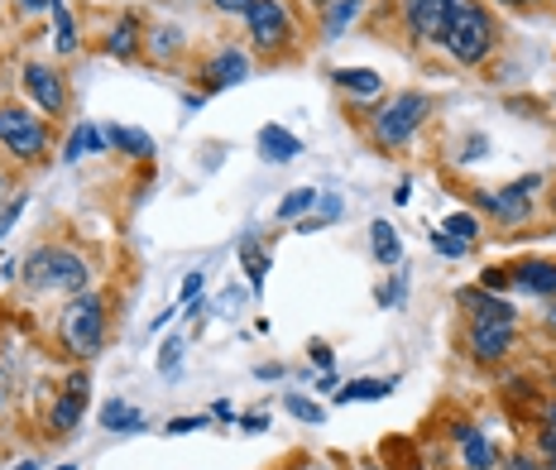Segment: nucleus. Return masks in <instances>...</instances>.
Returning a JSON list of instances; mask_svg holds the SVG:
<instances>
[{
	"mask_svg": "<svg viewBox=\"0 0 556 470\" xmlns=\"http://www.w3.org/2000/svg\"><path fill=\"white\" fill-rule=\"evenodd\" d=\"M442 49L451 63L460 67H484L490 53L500 49V29H494V15L480 5V0H451V20L442 34Z\"/></svg>",
	"mask_w": 556,
	"mask_h": 470,
	"instance_id": "f257e3e1",
	"label": "nucleus"
},
{
	"mask_svg": "<svg viewBox=\"0 0 556 470\" xmlns=\"http://www.w3.org/2000/svg\"><path fill=\"white\" fill-rule=\"evenodd\" d=\"M106 297L101 293H77L67 297L63 317H58V341H63V351L73 355V360H91V355H101V346H106Z\"/></svg>",
	"mask_w": 556,
	"mask_h": 470,
	"instance_id": "f03ea898",
	"label": "nucleus"
},
{
	"mask_svg": "<svg viewBox=\"0 0 556 470\" xmlns=\"http://www.w3.org/2000/svg\"><path fill=\"white\" fill-rule=\"evenodd\" d=\"M20 269H25V283L34 293L77 297V293L91 289V265L77 255V250H63V245H39Z\"/></svg>",
	"mask_w": 556,
	"mask_h": 470,
	"instance_id": "7ed1b4c3",
	"label": "nucleus"
},
{
	"mask_svg": "<svg viewBox=\"0 0 556 470\" xmlns=\"http://www.w3.org/2000/svg\"><path fill=\"white\" fill-rule=\"evenodd\" d=\"M427 120H432V97H427V91H393V101H384V106L375 111V120H369V140H375V149L393 154V149L408 144Z\"/></svg>",
	"mask_w": 556,
	"mask_h": 470,
	"instance_id": "20e7f679",
	"label": "nucleus"
},
{
	"mask_svg": "<svg viewBox=\"0 0 556 470\" xmlns=\"http://www.w3.org/2000/svg\"><path fill=\"white\" fill-rule=\"evenodd\" d=\"M0 149L20 164H39L49 154V120L29 106H0Z\"/></svg>",
	"mask_w": 556,
	"mask_h": 470,
	"instance_id": "39448f33",
	"label": "nucleus"
},
{
	"mask_svg": "<svg viewBox=\"0 0 556 470\" xmlns=\"http://www.w3.org/2000/svg\"><path fill=\"white\" fill-rule=\"evenodd\" d=\"M532 192H542V178L538 174L508 182L504 192H470V206H475V212H484V216H494L500 226H523L528 216H532V206H538Z\"/></svg>",
	"mask_w": 556,
	"mask_h": 470,
	"instance_id": "423d86ee",
	"label": "nucleus"
},
{
	"mask_svg": "<svg viewBox=\"0 0 556 470\" xmlns=\"http://www.w3.org/2000/svg\"><path fill=\"white\" fill-rule=\"evenodd\" d=\"M245 29H250V49L254 53H278L293 43V15L283 0H254L245 10Z\"/></svg>",
	"mask_w": 556,
	"mask_h": 470,
	"instance_id": "0eeeda50",
	"label": "nucleus"
},
{
	"mask_svg": "<svg viewBox=\"0 0 556 470\" xmlns=\"http://www.w3.org/2000/svg\"><path fill=\"white\" fill-rule=\"evenodd\" d=\"M399 20L408 29V39L417 49H432L442 43L446 20H451V0H399Z\"/></svg>",
	"mask_w": 556,
	"mask_h": 470,
	"instance_id": "6e6552de",
	"label": "nucleus"
},
{
	"mask_svg": "<svg viewBox=\"0 0 556 470\" xmlns=\"http://www.w3.org/2000/svg\"><path fill=\"white\" fill-rule=\"evenodd\" d=\"M25 91H29V101H34V111L39 116H63L67 111V82H63V73L49 63H25Z\"/></svg>",
	"mask_w": 556,
	"mask_h": 470,
	"instance_id": "1a4fd4ad",
	"label": "nucleus"
},
{
	"mask_svg": "<svg viewBox=\"0 0 556 470\" xmlns=\"http://www.w3.org/2000/svg\"><path fill=\"white\" fill-rule=\"evenodd\" d=\"M250 73H254V63H250V53L240 49V43H226V49H216L212 59L202 63V77H206V87H212V91L250 82Z\"/></svg>",
	"mask_w": 556,
	"mask_h": 470,
	"instance_id": "9d476101",
	"label": "nucleus"
},
{
	"mask_svg": "<svg viewBox=\"0 0 556 470\" xmlns=\"http://www.w3.org/2000/svg\"><path fill=\"white\" fill-rule=\"evenodd\" d=\"M514 341H518V322H470V355L480 365H494V360H504L508 351H514Z\"/></svg>",
	"mask_w": 556,
	"mask_h": 470,
	"instance_id": "9b49d317",
	"label": "nucleus"
},
{
	"mask_svg": "<svg viewBox=\"0 0 556 470\" xmlns=\"http://www.w3.org/2000/svg\"><path fill=\"white\" fill-rule=\"evenodd\" d=\"M456 303L470 313V322H518L514 303L500 293H484L480 283H475V289H456Z\"/></svg>",
	"mask_w": 556,
	"mask_h": 470,
	"instance_id": "f8f14e48",
	"label": "nucleus"
},
{
	"mask_svg": "<svg viewBox=\"0 0 556 470\" xmlns=\"http://www.w3.org/2000/svg\"><path fill=\"white\" fill-rule=\"evenodd\" d=\"M514 289L542 297V303H556V259H523V265H514Z\"/></svg>",
	"mask_w": 556,
	"mask_h": 470,
	"instance_id": "ddd939ff",
	"label": "nucleus"
},
{
	"mask_svg": "<svg viewBox=\"0 0 556 470\" xmlns=\"http://www.w3.org/2000/svg\"><path fill=\"white\" fill-rule=\"evenodd\" d=\"M254 149H260L264 164H293V158L303 154V140H298L293 130H283V125H264V130L254 135Z\"/></svg>",
	"mask_w": 556,
	"mask_h": 470,
	"instance_id": "4468645a",
	"label": "nucleus"
},
{
	"mask_svg": "<svg viewBox=\"0 0 556 470\" xmlns=\"http://www.w3.org/2000/svg\"><path fill=\"white\" fill-rule=\"evenodd\" d=\"M83 412H87V394H73V389H63V394L49 404V428H53V437H73L77 432V422H83Z\"/></svg>",
	"mask_w": 556,
	"mask_h": 470,
	"instance_id": "2eb2a0df",
	"label": "nucleus"
},
{
	"mask_svg": "<svg viewBox=\"0 0 556 470\" xmlns=\"http://www.w3.org/2000/svg\"><path fill=\"white\" fill-rule=\"evenodd\" d=\"M331 82L341 87L345 97H355V101H375L379 91H384V77H379L375 67H336Z\"/></svg>",
	"mask_w": 556,
	"mask_h": 470,
	"instance_id": "dca6fc26",
	"label": "nucleus"
},
{
	"mask_svg": "<svg viewBox=\"0 0 556 470\" xmlns=\"http://www.w3.org/2000/svg\"><path fill=\"white\" fill-rule=\"evenodd\" d=\"M139 43H144V34H139V20L135 15L115 20L111 34H106V53H111V59H121V63L139 59Z\"/></svg>",
	"mask_w": 556,
	"mask_h": 470,
	"instance_id": "f3484780",
	"label": "nucleus"
},
{
	"mask_svg": "<svg viewBox=\"0 0 556 470\" xmlns=\"http://www.w3.org/2000/svg\"><path fill=\"white\" fill-rule=\"evenodd\" d=\"M106 144H111V140L97 130V125H91V120H77V130L67 135V144H63V164H83L87 154H101Z\"/></svg>",
	"mask_w": 556,
	"mask_h": 470,
	"instance_id": "a211bd4d",
	"label": "nucleus"
},
{
	"mask_svg": "<svg viewBox=\"0 0 556 470\" xmlns=\"http://www.w3.org/2000/svg\"><path fill=\"white\" fill-rule=\"evenodd\" d=\"M361 15H365V0H331V5L321 10V34H327V39H341Z\"/></svg>",
	"mask_w": 556,
	"mask_h": 470,
	"instance_id": "6ab92c4d",
	"label": "nucleus"
},
{
	"mask_svg": "<svg viewBox=\"0 0 556 470\" xmlns=\"http://www.w3.org/2000/svg\"><path fill=\"white\" fill-rule=\"evenodd\" d=\"M460 466H466V470H494V466H500V452H494V442L484 437L480 428L460 442Z\"/></svg>",
	"mask_w": 556,
	"mask_h": 470,
	"instance_id": "aec40b11",
	"label": "nucleus"
},
{
	"mask_svg": "<svg viewBox=\"0 0 556 470\" xmlns=\"http://www.w3.org/2000/svg\"><path fill=\"white\" fill-rule=\"evenodd\" d=\"M369 250H375V259H379L384 269H393V265L403 259V240H399V231H393L389 221H375V226H369Z\"/></svg>",
	"mask_w": 556,
	"mask_h": 470,
	"instance_id": "412c9836",
	"label": "nucleus"
},
{
	"mask_svg": "<svg viewBox=\"0 0 556 470\" xmlns=\"http://www.w3.org/2000/svg\"><path fill=\"white\" fill-rule=\"evenodd\" d=\"M106 140L121 149L125 158H154V140H149L144 130H135V125H111Z\"/></svg>",
	"mask_w": 556,
	"mask_h": 470,
	"instance_id": "4be33fe9",
	"label": "nucleus"
},
{
	"mask_svg": "<svg viewBox=\"0 0 556 470\" xmlns=\"http://www.w3.org/2000/svg\"><path fill=\"white\" fill-rule=\"evenodd\" d=\"M393 394V380H351L345 389H336V404H379Z\"/></svg>",
	"mask_w": 556,
	"mask_h": 470,
	"instance_id": "5701e85b",
	"label": "nucleus"
},
{
	"mask_svg": "<svg viewBox=\"0 0 556 470\" xmlns=\"http://www.w3.org/2000/svg\"><path fill=\"white\" fill-rule=\"evenodd\" d=\"M240 259H245V274H250V293H264V283H269V255H264L260 240H240Z\"/></svg>",
	"mask_w": 556,
	"mask_h": 470,
	"instance_id": "b1692460",
	"label": "nucleus"
},
{
	"mask_svg": "<svg viewBox=\"0 0 556 470\" xmlns=\"http://www.w3.org/2000/svg\"><path fill=\"white\" fill-rule=\"evenodd\" d=\"M139 408L135 404H125V398H111V404H101V428L106 432H135L139 428Z\"/></svg>",
	"mask_w": 556,
	"mask_h": 470,
	"instance_id": "393cba45",
	"label": "nucleus"
},
{
	"mask_svg": "<svg viewBox=\"0 0 556 470\" xmlns=\"http://www.w3.org/2000/svg\"><path fill=\"white\" fill-rule=\"evenodd\" d=\"M317 202H321V192H317V188H293L283 202H278L274 221H303V216H307Z\"/></svg>",
	"mask_w": 556,
	"mask_h": 470,
	"instance_id": "a878e982",
	"label": "nucleus"
},
{
	"mask_svg": "<svg viewBox=\"0 0 556 470\" xmlns=\"http://www.w3.org/2000/svg\"><path fill=\"white\" fill-rule=\"evenodd\" d=\"M144 43H149V59H159V63H173L182 53V29H154V34H144Z\"/></svg>",
	"mask_w": 556,
	"mask_h": 470,
	"instance_id": "bb28decb",
	"label": "nucleus"
},
{
	"mask_svg": "<svg viewBox=\"0 0 556 470\" xmlns=\"http://www.w3.org/2000/svg\"><path fill=\"white\" fill-rule=\"evenodd\" d=\"M336 216H341V198H331V192H321V202L312 206V212L303 216V221H298V231H303V236H317L321 226H331V221H336Z\"/></svg>",
	"mask_w": 556,
	"mask_h": 470,
	"instance_id": "cd10ccee",
	"label": "nucleus"
},
{
	"mask_svg": "<svg viewBox=\"0 0 556 470\" xmlns=\"http://www.w3.org/2000/svg\"><path fill=\"white\" fill-rule=\"evenodd\" d=\"M49 20H53V49L63 53V59H67V53H77V25H73V10L58 5Z\"/></svg>",
	"mask_w": 556,
	"mask_h": 470,
	"instance_id": "c85d7f7f",
	"label": "nucleus"
},
{
	"mask_svg": "<svg viewBox=\"0 0 556 470\" xmlns=\"http://www.w3.org/2000/svg\"><path fill=\"white\" fill-rule=\"evenodd\" d=\"M283 412H293V418L307 422V428H321V422H327V408H321L317 398H303V394H288L283 398Z\"/></svg>",
	"mask_w": 556,
	"mask_h": 470,
	"instance_id": "c756f323",
	"label": "nucleus"
},
{
	"mask_svg": "<svg viewBox=\"0 0 556 470\" xmlns=\"http://www.w3.org/2000/svg\"><path fill=\"white\" fill-rule=\"evenodd\" d=\"M442 231L456 236V240H466V245H475V240H480V216H475V212H451L442 221Z\"/></svg>",
	"mask_w": 556,
	"mask_h": 470,
	"instance_id": "7c9ffc66",
	"label": "nucleus"
},
{
	"mask_svg": "<svg viewBox=\"0 0 556 470\" xmlns=\"http://www.w3.org/2000/svg\"><path fill=\"white\" fill-rule=\"evenodd\" d=\"M427 245H432L437 255H446V259L470 255V245H466V240H456V236H446V231H432V236H427Z\"/></svg>",
	"mask_w": 556,
	"mask_h": 470,
	"instance_id": "2f4dec72",
	"label": "nucleus"
},
{
	"mask_svg": "<svg viewBox=\"0 0 556 470\" xmlns=\"http://www.w3.org/2000/svg\"><path fill=\"white\" fill-rule=\"evenodd\" d=\"M480 289H484V293H508V289H514V269L490 265V269L480 274Z\"/></svg>",
	"mask_w": 556,
	"mask_h": 470,
	"instance_id": "473e14b6",
	"label": "nucleus"
},
{
	"mask_svg": "<svg viewBox=\"0 0 556 470\" xmlns=\"http://www.w3.org/2000/svg\"><path fill=\"white\" fill-rule=\"evenodd\" d=\"M538 461L547 470H556V428H552V422H542V428H538Z\"/></svg>",
	"mask_w": 556,
	"mask_h": 470,
	"instance_id": "72a5a7b5",
	"label": "nucleus"
},
{
	"mask_svg": "<svg viewBox=\"0 0 556 470\" xmlns=\"http://www.w3.org/2000/svg\"><path fill=\"white\" fill-rule=\"evenodd\" d=\"M202 428H212V412H202V418H173L168 422V437H188V432H202Z\"/></svg>",
	"mask_w": 556,
	"mask_h": 470,
	"instance_id": "f704fd0d",
	"label": "nucleus"
},
{
	"mask_svg": "<svg viewBox=\"0 0 556 470\" xmlns=\"http://www.w3.org/2000/svg\"><path fill=\"white\" fill-rule=\"evenodd\" d=\"M484 154H490V140H484V135H470L466 149H460V164H480Z\"/></svg>",
	"mask_w": 556,
	"mask_h": 470,
	"instance_id": "c9c22d12",
	"label": "nucleus"
},
{
	"mask_svg": "<svg viewBox=\"0 0 556 470\" xmlns=\"http://www.w3.org/2000/svg\"><path fill=\"white\" fill-rule=\"evenodd\" d=\"M206 5L216 10V15H230V20H245V10L254 5V0H206Z\"/></svg>",
	"mask_w": 556,
	"mask_h": 470,
	"instance_id": "e433bc0d",
	"label": "nucleus"
},
{
	"mask_svg": "<svg viewBox=\"0 0 556 470\" xmlns=\"http://www.w3.org/2000/svg\"><path fill=\"white\" fill-rule=\"evenodd\" d=\"M58 5H63V0H15L20 15H53Z\"/></svg>",
	"mask_w": 556,
	"mask_h": 470,
	"instance_id": "4c0bfd02",
	"label": "nucleus"
},
{
	"mask_svg": "<svg viewBox=\"0 0 556 470\" xmlns=\"http://www.w3.org/2000/svg\"><path fill=\"white\" fill-rule=\"evenodd\" d=\"M307 360L317 365V370H331V365H336V355H331L327 341H312V346H307Z\"/></svg>",
	"mask_w": 556,
	"mask_h": 470,
	"instance_id": "58836bf2",
	"label": "nucleus"
},
{
	"mask_svg": "<svg viewBox=\"0 0 556 470\" xmlns=\"http://www.w3.org/2000/svg\"><path fill=\"white\" fill-rule=\"evenodd\" d=\"M20 212H25V198H15V202H10V206H0V240H5V236H10V226H15V221H20Z\"/></svg>",
	"mask_w": 556,
	"mask_h": 470,
	"instance_id": "ea45409f",
	"label": "nucleus"
},
{
	"mask_svg": "<svg viewBox=\"0 0 556 470\" xmlns=\"http://www.w3.org/2000/svg\"><path fill=\"white\" fill-rule=\"evenodd\" d=\"M202 283H206V274H202V269H192L188 279H182V303H192V297L202 293Z\"/></svg>",
	"mask_w": 556,
	"mask_h": 470,
	"instance_id": "a19ab883",
	"label": "nucleus"
},
{
	"mask_svg": "<svg viewBox=\"0 0 556 470\" xmlns=\"http://www.w3.org/2000/svg\"><path fill=\"white\" fill-rule=\"evenodd\" d=\"M178 341H168V346H164V355H159V370H164V374H173V370H178Z\"/></svg>",
	"mask_w": 556,
	"mask_h": 470,
	"instance_id": "79ce46f5",
	"label": "nucleus"
},
{
	"mask_svg": "<svg viewBox=\"0 0 556 470\" xmlns=\"http://www.w3.org/2000/svg\"><path fill=\"white\" fill-rule=\"evenodd\" d=\"M508 470H547L538 461V456H528V452H518V456H508Z\"/></svg>",
	"mask_w": 556,
	"mask_h": 470,
	"instance_id": "37998d69",
	"label": "nucleus"
},
{
	"mask_svg": "<svg viewBox=\"0 0 556 470\" xmlns=\"http://www.w3.org/2000/svg\"><path fill=\"white\" fill-rule=\"evenodd\" d=\"M264 428H269L264 412H245V418H240V432H264Z\"/></svg>",
	"mask_w": 556,
	"mask_h": 470,
	"instance_id": "c03bdc74",
	"label": "nucleus"
},
{
	"mask_svg": "<svg viewBox=\"0 0 556 470\" xmlns=\"http://www.w3.org/2000/svg\"><path fill=\"white\" fill-rule=\"evenodd\" d=\"M254 374H260V380H283V365H260Z\"/></svg>",
	"mask_w": 556,
	"mask_h": 470,
	"instance_id": "a18cd8bd",
	"label": "nucleus"
},
{
	"mask_svg": "<svg viewBox=\"0 0 556 470\" xmlns=\"http://www.w3.org/2000/svg\"><path fill=\"white\" fill-rule=\"evenodd\" d=\"M470 432H475V422H451V437H456V442H466Z\"/></svg>",
	"mask_w": 556,
	"mask_h": 470,
	"instance_id": "49530a36",
	"label": "nucleus"
},
{
	"mask_svg": "<svg viewBox=\"0 0 556 470\" xmlns=\"http://www.w3.org/2000/svg\"><path fill=\"white\" fill-rule=\"evenodd\" d=\"M494 5H508V10H532L538 0H494Z\"/></svg>",
	"mask_w": 556,
	"mask_h": 470,
	"instance_id": "de8ad7c7",
	"label": "nucleus"
},
{
	"mask_svg": "<svg viewBox=\"0 0 556 470\" xmlns=\"http://www.w3.org/2000/svg\"><path fill=\"white\" fill-rule=\"evenodd\" d=\"M212 418H226V422H230V418H236V408H230V404H226V398H222V404H216V408H212Z\"/></svg>",
	"mask_w": 556,
	"mask_h": 470,
	"instance_id": "09e8293b",
	"label": "nucleus"
},
{
	"mask_svg": "<svg viewBox=\"0 0 556 470\" xmlns=\"http://www.w3.org/2000/svg\"><path fill=\"white\" fill-rule=\"evenodd\" d=\"M5 404H10V384H5V374H0V412H5Z\"/></svg>",
	"mask_w": 556,
	"mask_h": 470,
	"instance_id": "8fccbe9b",
	"label": "nucleus"
},
{
	"mask_svg": "<svg viewBox=\"0 0 556 470\" xmlns=\"http://www.w3.org/2000/svg\"><path fill=\"white\" fill-rule=\"evenodd\" d=\"M542 322H547V327L556 331V303H547V313H542Z\"/></svg>",
	"mask_w": 556,
	"mask_h": 470,
	"instance_id": "3c124183",
	"label": "nucleus"
},
{
	"mask_svg": "<svg viewBox=\"0 0 556 470\" xmlns=\"http://www.w3.org/2000/svg\"><path fill=\"white\" fill-rule=\"evenodd\" d=\"M542 422H552V428H556V404H547V418H542Z\"/></svg>",
	"mask_w": 556,
	"mask_h": 470,
	"instance_id": "603ef678",
	"label": "nucleus"
},
{
	"mask_svg": "<svg viewBox=\"0 0 556 470\" xmlns=\"http://www.w3.org/2000/svg\"><path fill=\"white\" fill-rule=\"evenodd\" d=\"M307 5H312V10H327V5H331V0H307Z\"/></svg>",
	"mask_w": 556,
	"mask_h": 470,
	"instance_id": "864d4df0",
	"label": "nucleus"
},
{
	"mask_svg": "<svg viewBox=\"0 0 556 470\" xmlns=\"http://www.w3.org/2000/svg\"><path fill=\"white\" fill-rule=\"evenodd\" d=\"M15 470H39V461H20Z\"/></svg>",
	"mask_w": 556,
	"mask_h": 470,
	"instance_id": "5fc2aeb1",
	"label": "nucleus"
},
{
	"mask_svg": "<svg viewBox=\"0 0 556 470\" xmlns=\"http://www.w3.org/2000/svg\"><path fill=\"white\" fill-rule=\"evenodd\" d=\"M58 470H77V466H58Z\"/></svg>",
	"mask_w": 556,
	"mask_h": 470,
	"instance_id": "6e6d98bb",
	"label": "nucleus"
},
{
	"mask_svg": "<svg viewBox=\"0 0 556 470\" xmlns=\"http://www.w3.org/2000/svg\"><path fill=\"white\" fill-rule=\"evenodd\" d=\"M552 212H556V192H552Z\"/></svg>",
	"mask_w": 556,
	"mask_h": 470,
	"instance_id": "4d7b16f0",
	"label": "nucleus"
}]
</instances>
